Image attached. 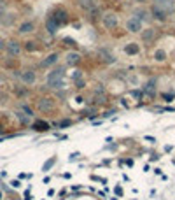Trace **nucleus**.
Listing matches in <instances>:
<instances>
[{"label": "nucleus", "instance_id": "obj_1", "mask_svg": "<svg viewBox=\"0 0 175 200\" xmlns=\"http://www.w3.org/2000/svg\"><path fill=\"white\" fill-rule=\"evenodd\" d=\"M65 67L63 65H56L51 69V72H47L46 76V86L49 90H63L65 88Z\"/></svg>", "mask_w": 175, "mask_h": 200}, {"label": "nucleus", "instance_id": "obj_2", "mask_svg": "<svg viewBox=\"0 0 175 200\" xmlns=\"http://www.w3.org/2000/svg\"><path fill=\"white\" fill-rule=\"evenodd\" d=\"M100 23H102V26H104L107 32H112V30H116L119 26V16L114 13V11H107V13L102 14Z\"/></svg>", "mask_w": 175, "mask_h": 200}, {"label": "nucleus", "instance_id": "obj_3", "mask_svg": "<svg viewBox=\"0 0 175 200\" xmlns=\"http://www.w3.org/2000/svg\"><path fill=\"white\" fill-rule=\"evenodd\" d=\"M158 35H159V32H158V28L156 26H147V28H144L142 32H140V42L144 46H151V44H154L156 42V39H158Z\"/></svg>", "mask_w": 175, "mask_h": 200}, {"label": "nucleus", "instance_id": "obj_4", "mask_svg": "<svg viewBox=\"0 0 175 200\" xmlns=\"http://www.w3.org/2000/svg\"><path fill=\"white\" fill-rule=\"evenodd\" d=\"M125 30L128 32V34H131V35H140V32L144 30V23H142L138 18L130 16L125 21Z\"/></svg>", "mask_w": 175, "mask_h": 200}, {"label": "nucleus", "instance_id": "obj_5", "mask_svg": "<svg viewBox=\"0 0 175 200\" xmlns=\"http://www.w3.org/2000/svg\"><path fill=\"white\" fill-rule=\"evenodd\" d=\"M16 76L19 77L25 86H33L37 83V72L33 69H25V70H16Z\"/></svg>", "mask_w": 175, "mask_h": 200}, {"label": "nucleus", "instance_id": "obj_6", "mask_svg": "<svg viewBox=\"0 0 175 200\" xmlns=\"http://www.w3.org/2000/svg\"><path fill=\"white\" fill-rule=\"evenodd\" d=\"M142 91H144V97H149V98L156 97L158 95V77H149L142 84Z\"/></svg>", "mask_w": 175, "mask_h": 200}, {"label": "nucleus", "instance_id": "obj_7", "mask_svg": "<svg viewBox=\"0 0 175 200\" xmlns=\"http://www.w3.org/2000/svg\"><path fill=\"white\" fill-rule=\"evenodd\" d=\"M37 109L40 112H53L56 109V100L53 97H40L37 100Z\"/></svg>", "mask_w": 175, "mask_h": 200}, {"label": "nucleus", "instance_id": "obj_8", "mask_svg": "<svg viewBox=\"0 0 175 200\" xmlns=\"http://www.w3.org/2000/svg\"><path fill=\"white\" fill-rule=\"evenodd\" d=\"M60 58H61L60 51H53V53H49V55H46L42 60H40V67L42 69H53V67L58 65Z\"/></svg>", "mask_w": 175, "mask_h": 200}, {"label": "nucleus", "instance_id": "obj_9", "mask_svg": "<svg viewBox=\"0 0 175 200\" xmlns=\"http://www.w3.org/2000/svg\"><path fill=\"white\" fill-rule=\"evenodd\" d=\"M21 51H23V44L19 40L9 39L5 42V53H7L9 56H19V55H21Z\"/></svg>", "mask_w": 175, "mask_h": 200}, {"label": "nucleus", "instance_id": "obj_10", "mask_svg": "<svg viewBox=\"0 0 175 200\" xmlns=\"http://www.w3.org/2000/svg\"><path fill=\"white\" fill-rule=\"evenodd\" d=\"M82 61V55L77 49H72L65 55V67H79Z\"/></svg>", "mask_w": 175, "mask_h": 200}, {"label": "nucleus", "instance_id": "obj_11", "mask_svg": "<svg viewBox=\"0 0 175 200\" xmlns=\"http://www.w3.org/2000/svg\"><path fill=\"white\" fill-rule=\"evenodd\" d=\"M49 16L53 18V19L56 21V23H58L60 26L67 25V23H68V19H70V18H68V13H67V11H65L63 7H56V9H54V11H53V13H51Z\"/></svg>", "mask_w": 175, "mask_h": 200}, {"label": "nucleus", "instance_id": "obj_12", "mask_svg": "<svg viewBox=\"0 0 175 200\" xmlns=\"http://www.w3.org/2000/svg\"><path fill=\"white\" fill-rule=\"evenodd\" d=\"M151 16H152V21H158V23H166V21L170 19V14L168 13H165L163 9H159V7H156V5H151Z\"/></svg>", "mask_w": 175, "mask_h": 200}, {"label": "nucleus", "instance_id": "obj_13", "mask_svg": "<svg viewBox=\"0 0 175 200\" xmlns=\"http://www.w3.org/2000/svg\"><path fill=\"white\" fill-rule=\"evenodd\" d=\"M131 16H135V18H138L142 23H151L152 21V16H151V11L149 9H146V7H137V9H133V13H131Z\"/></svg>", "mask_w": 175, "mask_h": 200}, {"label": "nucleus", "instance_id": "obj_14", "mask_svg": "<svg viewBox=\"0 0 175 200\" xmlns=\"http://www.w3.org/2000/svg\"><path fill=\"white\" fill-rule=\"evenodd\" d=\"M123 51H125V55H126V56H138V55H140V51H142V48H140L138 42L131 40V42H126V44H125Z\"/></svg>", "mask_w": 175, "mask_h": 200}, {"label": "nucleus", "instance_id": "obj_15", "mask_svg": "<svg viewBox=\"0 0 175 200\" xmlns=\"http://www.w3.org/2000/svg\"><path fill=\"white\" fill-rule=\"evenodd\" d=\"M154 5L163 9L165 13H168L170 16L175 13V0H154Z\"/></svg>", "mask_w": 175, "mask_h": 200}, {"label": "nucleus", "instance_id": "obj_16", "mask_svg": "<svg viewBox=\"0 0 175 200\" xmlns=\"http://www.w3.org/2000/svg\"><path fill=\"white\" fill-rule=\"evenodd\" d=\"M16 32H18V35H30V34L35 32V23L33 21H23V23L18 26Z\"/></svg>", "mask_w": 175, "mask_h": 200}, {"label": "nucleus", "instance_id": "obj_17", "mask_svg": "<svg viewBox=\"0 0 175 200\" xmlns=\"http://www.w3.org/2000/svg\"><path fill=\"white\" fill-rule=\"evenodd\" d=\"M152 61L154 63H165L168 60V53H166V49H163V48H158V49H154L152 51Z\"/></svg>", "mask_w": 175, "mask_h": 200}, {"label": "nucleus", "instance_id": "obj_18", "mask_svg": "<svg viewBox=\"0 0 175 200\" xmlns=\"http://www.w3.org/2000/svg\"><path fill=\"white\" fill-rule=\"evenodd\" d=\"M44 28H46V32H47L49 35H56V32L60 30V25L51 16H47L46 18V23H44Z\"/></svg>", "mask_w": 175, "mask_h": 200}, {"label": "nucleus", "instance_id": "obj_19", "mask_svg": "<svg viewBox=\"0 0 175 200\" xmlns=\"http://www.w3.org/2000/svg\"><path fill=\"white\" fill-rule=\"evenodd\" d=\"M98 55H100V58H102V61L104 63H116L117 61V58H114V55L109 51V49H98Z\"/></svg>", "mask_w": 175, "mask_h": 200}, {"label": "nucleus", "instance_id": "obj_20", "mask_svg": "<svg viewBox=\"0 0 175 200\" xmlns=\"http://www.w3.org/2000/svg\"><path fill=\"white\" fill-rule=\"evenodd\" d=\"M49 128H51V125L44 119H35L32 123V130H35V132H47Z\"/></svg>", "mask_w": 175, "mask_h": 200}, {"label": "nucleus", "instance_id": "obj_21", "mask_svg": "<svg viewBox=\"0 0 175 200\" xmlns=\"http://www.w3.org/2000/svg\"><path fill=\"white\" fill-rule=\"evenodd\" d=\"M86 14H88V19H89V21H95L96 18H102V14H104V13H102L100 5H95L93 9H89Z\"/></svg>", "mask_w": 175, "mask_h": 200}, {"label": "nucleus", "instance_id": "obj_22", "mask_svg": "<svg viewBox=\"0 0 175 200\" xmlns=\"http://www.w3.org/2000/svg\"><path fill=\"white\" fill-rule=\"evenodd\" d=\"M74 125V119H70V118H61L58 123H53L54 128H60V130H63V128H68V126Z\"/></svg>", "mask_w": 175, "mask_h": 200}, {"label": "nucleus", "instance_id": "obj_23", "mask_svg": "<svg viewBox=\"0 0 175 200\" xmlns=\"http://www.w3.org/2000/svg\"><path fill=\"white\" fill-rule=\"evenodd\" d=\"M23 49L28 51V53H33V51L39 49V42L37 40H26V42H23Z\"/></svg>", "mask_w": 175, "mask_h": 200}, {"label": "nucleus", "instance_id": "obj_24", "mask_svg": "<svg viewBox=\"0 0 175 200\" xmlns=\"http://www.w3.org/2000/svg\"><path fill=\"white\" fill-rule=\"evenodd\" d=\"M95 5H98V2H96V0H81V7L84 9L86 13H88L89 9H93Z\"/></svg>", "mask_w": 175, "mask_h": 200}, {"label": "nucleus", "instance_id": "obj_25", "mask_svg": "<svg viewBox=\"0 0 175 200\" xmlns=\"http://www.w3.org/2000/svg\"><path fill=\"white\" fill-rule=\"evenodd\" d=\"M56 160H58L56 156H51L49 160H47V162L42 165V172H47V170H51V168H53V167L56 165Z\"/></svg>", "mask_w": 175, "mask_h": 200}, {"label": "nucleus", "instance_id": "obj_26", "mask_svg": "<svg viewBox=\"0 0 175 200\" xmlns=\"http://www.w3.org/2000/svg\"><path fill=\"white\" fill-rule=\"evenodd\" d=\"M16 118H18V121L21 123V125H28V121H30V116H26L23 111H18L16 112Z\"/></svg>", "mask_w": 175, "mask_h": 200}, {"label": "nucleus", "instance_id": "obj_27", "mask_svg": "<svg viewBox=\"0 0 175 200\" xmlns=\"http://www.w3.org/2000/svg\"><path fill=\"white\" fill-rule=\"evenodd\" d=\"M19 109H21L26 116H30V118H33V116H35V112H33V109L32 107H30V105L28 104H21V105H19Z\"/></svg>", "mask_w": 175, "mask_h": 200}, {"label": "nucleus", "instance_id": "obj_28", "mask_svg": "<svg viewBox=\"0 0 175 200\" xmlns=\"http://www.w3.org/2000/svg\"><path fill=\"white\" fill-rule=\"evenodd\" d=\"M74 86H75V90H77V91H81V90H84V88H86V79H84V77H82V79L75 81V83H74Z\"/></svg>", "mask_w": 175, "mask_h": 200}, {"label": "nucleus", "instance_id": "obj_29", "mask_svg": "<svg viewBox=\"0 0 175 200\" xmlns=\"http://www.w3.org/2000/svg\"><path fill=\"white\" fill-rule=\"evenodd\" d=\"M130 95H131V97L133 98H144V91H142V88L140 90H130Z\"/></svg>", "mask_w": 175, "mask_h": 200}, {"label": "nucleus", "instance_id": "obj_30", "mask_svg": "<svg viewBox=\"0 0 175 200\" xmlns=\"http://www.w3.org/2000/svg\"><path fill=\"white\" fill-rule=\"evenodd\" d=\"M95 86H96L95 88V95H105V91H107L105 90V84H100L98 83V84H95Z\"/></svg>", "mask_w": 175, "mask_h": 200}, {"label": "nucleus", "instance_id": "obj_31", "mask_svg": "<svg viewBox=\"0 0 175 200\" xmlns=\"http://www.w3.org/2000/svg\"><path fill=\"white\" fill-rule=\"evenodd\" d=\"M82 77H84V76H82V70H79V69H75L74 70V74H72V81H79V79H82Z\"/></svg>", "mask_w": 175, "mask_h": 200}, {"label": "nucleus", "instance_id": "obj_32", "mask_svg": "<svg viewBox=\"0 0 175 200\" xmlns=\"http://www.w3.org/2000/svg\"><path fill=\"white\" fill-rule=\"evenodd\" d=\"M161 98H163L165 102H173L175 95H173V93H172V95H170V93H161Z\"/></svg>", "mask_w": 175, "mask_h": 200}, {"label": "nucleus", "instance_id": "obj_33", "mask_svg": "<svg viewBox=\"0 0 175 200\" xmlns=\"http://www.w3.org/2000/svg\"><path fill=\"white\" fill-rule=\"evenodd\" d=\"M63 42H68V46H72L74 49H77V42H75V40H72V39L65 37V39H63Z\"/></svg>", "mask_w": 175, "mask_h": 200}, {"label": "nucleus", "instance_id": "obj_34", "mask_svg": "<svg viewBox=\"0 0 175 200\" xmlns=\"http://www.w3.org/2000/svg\"><path fill=\"white\" fill-rule=\"evenodd\" d=\"M11 186H12V188H19V186H21V183H19L18 179H12V181H11Z\"/></svg>", "mask_w": 175, "mask_h": 200}, {"label": "nucleus", "instance_id": "obj_35", "mask_svg": "<svg viewBox=\"0 0 175 200\" xmlns=\"http://www.w3.org/2000/svg\"><path fill=\"white\" fill-rule=\"evenodd\" d=\"M144 139H146V141H151V142H156V139H154V137H151V135H144Z\"/></svg>", "mask_w": 175, "mask_h": 200}, {"label": "nucleus", "instance_id": "obj_36", "mask_svg": "<svg viewBox=\"0 0 175 200\" xmlns=\"http://www.w3.org/2000/svg\"><path fill=\"white\" fill-rule=\"evenodd\" d=\"M114 191H116V193H117V195H119V197H121V195H123V189H121V186H117V188H116V189H114Z\"/></svg>", "mask_w": 175, "mask_h": 200}, {"label": "nucleus", "instance_id": "obj_37", "mask_svg": "<svg viewBox=\"0 0 175 200\" xmlns=\"http://www.w3.org/2000/svg\"><path fill=\"white\" fill-rule=\"evenodd\" d=\"M25 200H32V197H30V191H25Z\"/></svg>", "mask_w": 175, "mask_h": 200}, {"label": "nucleus", "instance_id": "obj_38", "mask_svg": "<svg viewBox=\"0 0 175 200\" xmlns=\"http://www.w3.org/2000/svg\"><path fill=\"white\" fill-rule=\"evenodd\" d=\"M135 2H137V4H146L147 0H135Z\"/></svg>", "mask_w": 175, "mask_h": 200}, {"label": "nucleus", "instance_id": "obj_39", "mask_svg": "<svg viewBox=\"0 0 175 200\" xmlns=\"http://www.w3.org/2000/svg\"><path fill=\"white\" fill-rule=\"evenodd\" d=\"M0 200H2V191H0Z\"/></svg>", "mask_w": 175, "mask_h": 200}]
</instances>
